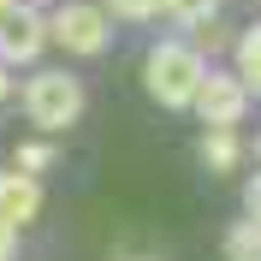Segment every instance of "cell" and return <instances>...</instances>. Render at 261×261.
Here are the masks:
<instances>
[{
	"instance_id": "6da1fadb",
	"label": "cell",
	"mask_w": 261,
	"mask_h": 261,
	"mask_svg": "<svg viewBox=\"0 0 261 261\" xmlns=\"http://www.w3.org/2000/svg\"><path fill=\"white\" fill-rule=\"evenodd\" d=\"M202 77H208V65H202V54H196L190 42H161V48H148V60H143L148 95L161 101V107H172V113L196 101Z\"/></svg>"
},
{
	"instance_id": "7a4b0ae2",
	"label": "cell",
	"mask_w": 261,
	"mask_h": 261,
	"mask_svg": "<svg viewBox=\"0 0 261 261\" xmlns=\"http://www.w3.org/2000/svg\"><path fill=\"white\" fill-rule=\"evenodd\" d=\"M18 95H24V113L36 130H71L83 119V77H71V71H36Z\"/></svg>"
},
{
	"instance_id": "3957f363",
	"label": "cell",
	"mask_w": 261,
	"mask_h": 261,
	"mask_svg": "<svg viewBox=\"0 0 261 261\" xmlns=\"http://www.w3.org/2000/svg\"><path fill=\"white\" fill-rule=\"evenodd\" d=\"M107 12L101 6H89V0H65L60 12H48V42H60L65 54H77V60H89V54H107Z\"/></svg>"
},
{
	"instance_id": "277c9868",
	"label": "cell",
	"mask_w": 261,
	"mask_h": 261,
	"mask_svg": "<svg viewBox=\"0 0 261 261\" xmlns=\"http://www.w3.org/2000/svg\"><path fill=\"white\" fill-rule=\"evenodd\" d=\"M48 48V12L30 6V0H18L0 12V65L12 71V65H36Z\"/></svg>"
},
{
	"instance_id": "5b68a950",
	"label": "cell",
	"mask_w": 261,
	"mask_h": 261,
	"mask_svg": "<svg viewBox=\"0 0 261 261\" xmlns=\"http://www.w3.org/2000/svg\"><path fill=\"white\" fill-rule=\"evenodd\" d=\"M190 107L202 113V125H208V130H238V119H244L249 95H244V83L231 77V71H208Z\"/></svg>"
},
{
	"instance_id": "8992f818",
	"label": "cell",
	"mask_w": 261,
	"mask_h": 261,
	"mask_svg": "<svg viewBox=\"0 0 261 261\" xmlns=\"http://www.w3.org/2000/svg\"><path fill=\"white\" fill-rule=\"evenodd\" d=\"M36 214H42V184L12 172V166H0V220L18 231V226H30Z\"/></svg>"
},
{
	"instance_id": "52a82bcc",
	"label": "cell",
	"mask_w": 261,
	"mask_h": 261,
	"mask_svg": "<svg viewBox=\"0 0 261 261\" xmlns=\"http://www.w3.org/2000/svg\"><path fill=\"white\" fill-rule=\"evenodd\" d=\"M231 54H238L231 77L244 83V95H261V24H249L244 36H231Z\"/></svg>"
},
{
	"instance_id": "ba28073f",
	"label": "cell",
	"mask_w": 261,
	"mask_h": 261,
	"mask_svg": "<svg viewBox=\"0 0 261 261\" xmlns=\"http://www.w3.org/2000/svg\"><path fill=\"white\" fill-rule=\"evenodd\" d=\"M238 161H244L238 130H208V137H202V166H208V172H238Z\"/></svg>"
},
{
	"instance_id": "9c48e42d",
	"label": "cell",
	"mask_w": 261,
	"mask_h": 261,
	"mask_svg": "<svg viewBox=\"0 0 261 261\" xmlns=\"http://www.w3.org/2000/svg\"><path fill=\"white\" fill-rule=\"evenodd\" d=\"M226 261H261V226L255 220H238L226 231Z\"/></svg>"
},
{
	"instance_id": "30bf717a",
	"label": "cell",
	"mask_w": 261,
	"mask_h": 261,
	"mask_svg": "<svg viewBox=\"0 0 261 261\" xmlns=\"http://www.w3.org/2000/svg\"><path fill=\"white\" fill-rule=\"evenodd\" d=\"M161 12L178 18V24H190V30H202V24H214L220 0H161Z\"/></svg>"
},
{
	"instance_id": "8fae6325",
	"label": "cell",
	"mask_w": 261,
	"mask_h": 261,
	"mask_svg": "<svg viewBox=\"0 0 261 261\" xmlns=\"http://www.w3.org/2000/svg\"><path fill=\"white\" fill-rule=\"evenodd\" d=\"M54 161V143H24L12 154V172H24V178H36V172H42V166Z\"/></svg>"
},
{
	"instance_id": "7c38bea8",
	"label": "cell",
	"mask_w": 261,
	"mask_h": 261,
	"mask_svg": "<svg viewBox=\"0 0 261 261\" xmlns=\"http://www.w3.org/2000/svg\"><path fill=\"white\" fill-rule=\"evenodd\" d=\"M101 12H113V18H125V24H148V18L161 12V0H107Z\"/></svg>"
},
{
	"instance_id": "4fadbf2b",
	"label": "cell",
	"mask_w": 261,
	"mask_h": 261,
	"mask_svg": "<svg viewBox=\"0 0 261 261\" xmlns=\"http://www.w3.org/2000/svg\"><path fill=\"white\" fill-rule=\"evenodd\" d=\"M12 255H18V231L0 220V261H12Z\"/></svg>"
},
{
	"instance_id": "5bb4252c",
	"label": "cell",
	"mask_w": 261,
	"mask_h": 261,
	"mask_svg": "<svg viewBox=\"0 0 261 261\" xmlns=\"http://www.w3.org/2000/svg\"><path fill=\"white\" fill-rule=\"evenodd\" d=\"M249 220H255V226H261V172H255V178H249Z\"/></svg>"
},
{
	"instance_id": "9a60e30c",
	"label": "cell",
	"mask_w": 261,
	"mask_h": 261,
	"mask_svg": "<svg viewBox=\"0 0 261 261\" xmlns=\"http://www.w3.org/2000/svg\"><path fill=\"white\" fill-rule=\"evenodd\" d=\"M220 42H226V30H220V24H202V48H220ZM196 48V54H202Z\"/></svg>"
},
{
	"instance_id": "2e32d148",
	"label": "cell",
	"mask_w": 261,
	"mask_h": 261,
	"mask_svg": "<svg viewBox=\"0 0 261 261\" xmlns=\"http://www.w3.org/2000/svg\"><path fill=\"white\" fill-rule=\"evenodd\" d=\"M0 101H12V71L0 65Z\"/></svg>"
},
{
	"instance_id": "e0dca14e",
	"label": "cell",
	"mask_w": 261,
	"mask_h": 261,
	"mask_svg": "<svg viewBox=\"0 0 261 261\" xmlns=\"http://www.w3.org/2000/svg\"><path fill=\"white\" fill-rule=\"evenodd\" d=\"M113 261H161V255H137V249H119Z\"/></svg>"
},
{
	"instance_id": "ac0fdd59",
	"label": "cell",
	"mask_w": 261,
	"mask_h": 261,
	"mask_svg": "<svg viewBox=\"0 0 261 261\" xmlns=\"http://www.w3.org/2000/svg\"><path fill=\"white\" fill-rule=\"evenodd\" d=\"M255 154H261V130H255Z\"/></svg>"
},
{
	"instance_id": "d6986e66",
	"label": "cell",
	"mask_w": 261,
	"mask_h": 261,
	"mask_svg": "<svg viewBox=\"0 0 261 261\" xmlns=\"http://www.w3.org/2000/svg\"><path fill=\"white\" fill-rule=\"evenodd\" d=\"M6 6H12V0H0V12H6Z\"/></svg>"
}]
</instances>
